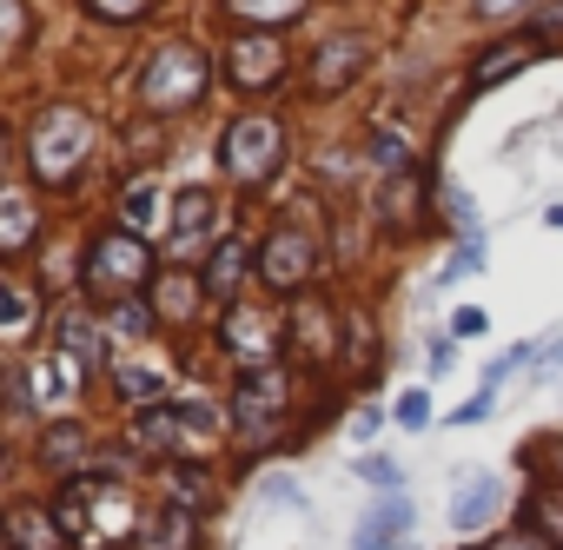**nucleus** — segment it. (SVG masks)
<instances>
[{
    "mask_svg": "<svg viewBox=\"0 0 563 550\" xmlns=\"http://www.w3.org/2000/svg\"><path fill=\"white\" fill-rule=\"evenodd\" d=\"M60 530H67V543H87V550H100V543H120V537H133L140 524H133V497H126V484L120 477H74L67 491H60Z\"/></svg>",
    "mask_w": 563,
    "mask_h": 550,
    "instance_id": "1",
    "label": "nucleus"
},
{
    "mask_svg": "<svg viewBox=\"0 0 563 550\" xmlns=\"http://www.w3.org/2000/svg\"><path fill=\"white\" fill-rule=\"evenodd\" d=\"M146 279H153V252H146V239L126 232V226H120V232H100L93 252L80 258V286H87V299H93V306H113V312H120Z\"/></svg>",
    "mask_w": 563,
    "mask_h": 550,
    "instance_id": "2",
    "label": "nucleus"
},
{
    "mask_svg": "<svg viewBox=\"0 0 563 550\" xmlns=\"http://www.w3.org/2000/svg\"><path fill=\"white\" fill-rule=\"evenodd\" d=\"M93 120L80 107H47L27 133V160H34V179L41 186H67L87 160H93Z\"/></svg>",
    "mask_w": 563,
    "mask_h": 550,
    "instance_id": "3",
    "label": "nucleus"
},
{
    "mask_svg": "<svg viewBox=\"0 0 563 550\" xmlns=\"http://www.w3.org/2000/svg\"><path fill=\"white\" fill-rule=\"evenodd\" d=\"M206 54L192 47V41H166L146 67H140V100L153 107V113H179V107H199V94H206Z\"/></svg>",
    "mask_w": 563,
    "mask_h": 550,
    "instance_id": "4",
    "label": "nucleus"
},
{
    "mask_svg": "<svg viewBox=\"0 0 563 550\" xmlns=\"http://www.w3.org/2000/svg\"><path fill=\"white\" fill-rule=\"evenodd\" d=\"M219 160H225V173H232L239 186H258V179H272V173H278V160H286V127L265 120V113H245V120H232V127H225Z\"/></svg>",
    "mask_w": 563,
    "mask_h": 550,
    "instance_id": "5",
    "label": "nucleus"
},
{
    "mask_svg": "<svg viewBox=\"0 0 563 550\" xmlns=\"http://www.w3.org/2000/svg\"><path fill=\"white\" fill-rule=\"evenodd\" d=\"M286 398H292V385H286V372H278V365L245 372L239 392H232V425H239V438H245V444H272L278 425H286Z\"/></svg>",
    "mask_w": 563,
    "mask_h": 550,
    "instance_id": "6",
    "label": "nucleus"
},
{
    "mask_svg": "<svg viewBox=\"0 0 563 550\" xmlns=\"http://www.w3.org/2000/svg\"><path fill=\"white\" fill-rule=\"evenodd\" d=\"M212 411L199 405V398H186V405H146L140 418H133V438L146 444V451H159V458H173V451H192V444H212Z\"/></svg>",
    "mask_w": 563,
    "mask_h": 550,
    "instance_id": "7",
    "label": "nucleus"
},
{
    "mask_svg": "<svg viewBox=\"0 0 563 550\" xmlns=\"http://www.w3.org/2000/svg\"><path fill=\"white\" fill-rule=\"evenodd\" d=\"M312 265H319V245H312L299 226H278V232L265 239V252H258V279H265L272 293H299V286L312 279Z\"/></svg>",
    "mask_w": 563,
    "mask_h": 550,
    "instance_id": "8",
    "label": "nucleus"
},
{
    "mask_svg": "<svg viewBox=\"0 0 563 550\" xmlns=\"http://www.w3.org/2000/svg\"><path fill=\"white\" fill-rule=\"evenodd\" d=\"M212 232H219V199H212L206 186H186V193H173V232H166V252L186 265V258L212 252Z\"/></svg>",
    "mask_w": 563,
    "mask_h": 550,
    "instance_id": "9",
    "label": "nucleus"
},
{
    "mask_svg": "<svg viewBox=\"0 0 563 550\" xmlns=\"http://www.w3.org/2000/svg\"><path fill=\"white\" fill-rule=\"evenodd\" d=\"M225 352L245 365V372H265L272 352H278V319L265 306H225V326H219Z\"/></svg>",
    "mask_w": 563,
    "mask_h": 550,
    "instance_id": "10",
    "label": "nucleus"
},
{
    "mask_svg": "<svg viewBox=\"0 0 563 550\" xmlns=\"http://www.w3.org/2000/svg\"><path fill=\"white\" fill-rule=\"evenodd\" d=\"M225 74H232V87L258 94V87H272L278 74H286V47H278L272 34H239L232 54H225Z\"/></svg>",
    "mask_w": 563,
    "mask_h": 550,
    "instance_id": "11",
    "label": "nucleus"
},
{
    "mask_svg": "<svg viewBox=\"0 0 563 550\" xmlns=\"http://www.w3.org/2000/svg\"><path fill=\"white\" fill-rule=\"evenodd\" d=\"M358 67H365V41H358V34H332V41L319 47V61H312V87H319V94H345Z\"/></svg>",
    "mask_w": 563,
    "mask_h": 550,
    "instance_id": "12",
    "label": "nucleus"
},
{
    "mask_svg": "<svg viewBox=\"0 0 563 550\" xmlns=\"http://www.w3.org/2000/svg\"><path fill=\"white\" fill-rule=\"evenodd\" d=\"M0 530H8V543H14V550H67L60 517H54V510H41V504H14Z\"/></svg>",
    "mask_w": 563,
    "mask_h": 550,
    "instance_id": "13",
    "label": "nucleus"
},
{
    "mask_svg": "<svg viewBox=\"0 0 563 550\" xmlns=\"http://www.w3.org/2000/svg\"><path fill=\"white\" fill-rule=\"evenodd\" d=\"M405 530H411V504H405V497H385V504L352 530V550H391V543H405Z\"/></svg>",
    "mask_w": 563,
    "mask_h": 550,
    "instance_id": "14",
    "label": "nucleus"
},
{
    "mask_svg": "<svg viewBox=\"0 0 563 550\" xmlns=\"http://www.w3.org/2000/svg\"><path fill=\"white\" fill-rule=\"evenodd\" d=\"M133 543H140V550H192V510H179V504H166V510H153V517H140V530H133Z\"/></svg>",
    "mask_w": 563,
    "mask_h": 550,
    "instance_id": "15",
    "label": "nucleus"
},
{
    "mask_svg": "<svg viewBox=\"0 0 563 550\" xmlns=\"http://www.w3.org/2000/svg\"><path fill=\"white\" fill-rule=\"evenodd\" d=\"M41 226V206L34 193H14V186H0V252H21Z\"/></svg>",
    "mask_w": 563,
    "mask_h": 550,
    "instance_id": "16",
    "label": "nucleus"
},
{
    "mask_svg": "<svg viewBox=\"0 0 563 550\" xmlns=\"http://www.w3.org/2000/svg\"><path fill=\"white\" fill-rule=\"evenodd\" d=\"M199 299H206V279H186L179 265L153 279V306H159V319H192V312H199Z\"/></svg>",
    "mask_w": 563,
    "mask_h": 550,
    "instance_id": "17",
    "label": "nucleus"
},
{
    "mask_svg": "<svg viewBox=\"0 0 563 550\" xmlns=\"http://www.w3.org/2000/svg\"><path fill=\"white\" fill-rule=\"evenodd\" d=\"M497 504H504V484H497V477H471V484L451 497V524H457V530H477Z\"/></svg>",
    "mask_w": 563,
    "mask_h": 550,
    "instance_id": "18",
    "label": "nucleus"
},
{
    "mask_svg": "<svg viewBox=\"0 0 563 550\" xmlns=\"http://www.w3.org/2000/svg\"><path fill=\"white\" fill-rule=\"evenodd\" d=\"M245 239H225V245H212V265H206V293H219V299H232L239 293V279H245Z\"/></svg>",
    "mask_w": 563,
    "mask_h": 550,
    "instance_id": "19",
    "label": "nucleus"
},
{
    "mask_svg": "<svg viewBox=\"0 0 563 550\" xmlns=\"http://www.w3.org/2000/svg\"><path fill=\"white\" fill-rule=\"evenodd\" d=\"M292 345L306 359H332V312L325 306H299L292 312Z\"/></svg>",
    "mask_w": 563,
    "mask_h": 550,
    "instance_id": "20",
    "label": "nucleus"
},
{
    "mask_svg": "<svg viewBox=\"0 0 563 550\" xmlns=\"http://www.w3.org/2000/svg\"><path fill=\"white\" fill-rule=\"evenodd\" d=\"M80 458H87V425L67 418V425H54V431L41 438V464H47V471H74Z\"/></svg>",
    "mask_w": 563,
    "mask_h": 550,
    "instance_id": "21",
    "label": "nucleus"
},
{
    "mask_svg": "<svg viewBox=\"0 0 563 550\" xmlns=\"http://www.w3.org/2000/svg\"><path fill=\"white\" fill-rule=\"evenodd\" d=\"M120 212H126V232H153L159 226V179H133L126 193H120Z\"/></svg>",
    "mask_w": 563,
    "mask_h": 550,
    "instance_id": "22",
    "label": "nucleus"
},
{
    "mask_svg": "<svg viewBox=\"0 0 563 550\" xmlns=\"http://www.w3.org/2000/svg\"><path fill=\"white\" fill-rule=\"evenodd\" d=\"M530 517H537L543 543H550V550H563V484H543V491L530 497Z\"/></svg>",
    "mask_w": 563,
    "mask_h": 550,
    "instance_id": "23",
    "label": "nucleus"
},
{
    "mask_svg": "<svg viewBox=\"0 0 563 550\" xmlns=\"http://www.w3.org/2000/svg\"><path fill=\"white\" fill-rule=\"evenodd\" d=\"M225 8H232L239 21H258V28H278V21H292V14H306V0H225Z\"/></svg>",
    "mask_w": 563,
    "mask_h": 550,
    "instance_id": "24",
    "label": "nucleus"
},
{
    "mask_svg": "<svg viewBox=\"0 0 563 550\" xmlns=\"http://www.w3.org/2000/svg\"><path fill=\"white\" fill-rule=\"evenodd\" d=\"M385 219H391V226H411V219H418V179H411V173H398V179L385 186Z\"/></svg>",
    "mask_w": 563,
    "mask_h": 550,
    "instance_id": "25",
    "label": "nucleus"
},
{
    "mask_svg": "<svg viewBox=\"0 0 563 550\" xmlns=\"http://www.w3.org/2000/svg\"><path fill=\"white\" fill-rule=\"evenodd\" d=\"M523 61H530V47H497L490 61H477V74H471V80H477V87H497V80H510Z\"/></svg>",
    "mask_w": 563,
    "mask_h": 550,
    "instance_id": "26",
    "label": "nucleus"
},
{
    "mask_svg": "<svg viewBox=\"0 0 563 550\" xmlns=\"http://www.w3.org/2000/svg\"><path fill=\"white\" fill-rule=\"evenodd\" d=\"M34 319V299L21 293V286H8V279H0V332H21Z\"/></svg>",
    "mask_w": 563,
    "mask_h": 550,
    "instance_id": "27",
    "label": "nucleus"
},
{
    "mask_svg": "<svg viewBox=\"0 0 563 550\" xmlns=\"http://www.w3.org/2000/svg\"><path fill=\"white\" fill-rule=\"evenodd\" d=\"M372 160L398 179V173H405V133H398V127H378V133H372Z\"/></svg>",
    "mask_w": 563,
    "mask_h": 550,
    "instance_id": "28",
    "label": "nucleus"
},
{
    "mask_svg": "<svg viewBox=\"0 0 563 550\" xmlns=\"http://www.w3.org/2000/svg\"><path fill=\"white\" fill-rule=\"evenodd\" d=\"M159 385H166V378H159V372H153V365H133V359H120V392H126V398H140V392H146V398H153V392H159Z\"/></svg>",
    "mask_w": 563,
    "mask_h": 550,
    "instance_id": "29",
    "label": "nucleus"
},
{
    "mask_svg": "<svg viewBox=\"0 0 563 550\" xmlns=\"http://www.w3.org/2000/svg\"><path fill=\"white\" fill-rule=\"evenodd\" d=\"M173 497H179V510H186V504H206V497H212L206 471H186V464H179V471H173Z\"/></svg>",
    "mask_w": 563,
    "mask_h": 550,
    "instance_id": "30",
    "label": "nucleus"
},
{
    "mask_svg": "<svg viewBox=\"0 0 563 550\" xmlns=\"http://www.w3.org/2000/svg\"><path fill=\"white\" fill-rule=\"evenodd\" d=\"M146 8H153V0H87V14H100V21H133Z\"/></svg>",
    "mask_w": 563,
    "mask_h": 550,
    "instance_id": "31",
    "label": "nucleus"
},
{
    "mask_svg": "<svg viewBox=\"0 0 563 550\" xmlns=\"http://www.w3.org/2000/svg\"><path fill=\"white\" fill-rule=\"evenodd\" d=\"M27 8H21V0H0V41H27Z\"/></svg>",
    "mask_w": 563,
    "mask_h": 550,
    "instance_id": "32",
    "label": "nucleus"
},
{
    "mask_svg": "<svg viewBox=\"0 0 563 550\" xmlns=\"http://www.w3.org/2000/svg\"><path fill=\"white\" fill-rule=\"evenodd\" d=\"M477 8V21H510L517 8H530V0H471Z\"/></svg>",
    "mask_w": 563,
    "mask_h": 550,
    "instance_id": "33",
    "label": "nucleus"
},
{
    "mask_svg": "<svg viewBox=\"0 0 563 550\" xmlns=\"http://www.w3.org/2000/svg\"><path fill=\"white\" fill-rule=\"evenodd\" d=\"M398 418H405V425H424V418H431V398H424V392H405V398H398Z\"/></svg>",
    "mask_w": 563,
    "mask_h": 550,
    "instance_id": "34",
    "label": "nucleus"
},
{
    "mask_svg": "<svg viewBox=\"0 0 563 550\" xmlns=\"http://www.w3.org/2000/svg\"><path fill=\"white\" fill-rule=\"evenodd\" d=\"M490 550H550V543H537V530H510V537H497Z\"/></svg>",
    "mask_w": 563,
    "mask_h": 550,
    "instance_id": "35",
    "label": "nucleus"
},
{
    "mask_svg": "<svg viewBox=\"0 0 563 550\" xmlns=\"http://www.w3.org/2000/svg\"><path fill=\"white\" fill-rule=\"evenodd\" d=\"M484 411H490V385H484V392H477V398H471V405H464V411H451V418H457V425H477V418H484Z\"/></svg>",
    "mask_w": 563,
    "mask_h": 550,
    "instance_id": "36",
    "label": "nucleus"
},
{
    "mask_svg": "<svg viewBox=\"0 0 563 550\" xmlns=\"http://www.w3.org/2000/svg\"><path fill=\"white\" fill-rule=\"evenodd\" d=\"M358 471H365V477H372V484H398V471H391V464H385V458H365V464H358Z\"/></svg>",
    "mask_w": 563,
    "mask_h": 550,
    "instance_id": "37",
    "label": "nucleus"
},
{
    "mask_svg": "<svg viewBox=\"0 0 563 550\" xmlns=\"http://www.w3.org/2000/svg\"><path fill=\"white\" fill-rule=\"evenodd\" d=\"M451 332H457V339H471V332H484V312H457V319H451Z\"/></svg>",
    "mask_w": 563,
    "mask_h": 550,
    "instance_id": "38",
    "label": "nucleus"
},
{
    "mask_svg": "<svg viewBox=\"0 0 563 550\" xmlns=\"http://www.w3.org/2000/svg\"><path fill=\"white\" fill-rule=\"evenodd\" d=\"M0 166H8V133H0Z\"/></svg>",
    "mask_w": 563,
    "mask_h": 550,
    "instance_id": "39",
    "label": "nucleus"
},
{
    "mask_svg": "<svg viewBox=\"0 0 563 550\" xmlns=\"http://www.w3.org/2000/svg\"><path fill=\"white\" fill-rule=\"evenodd\" d=\"M0 537H8V530H0Z\"/></svg>",
    "mask_w": 563,
    "mask_h": 550,
    "instance_id": "40",
    "label": "nucleus"
}]
</instances>
